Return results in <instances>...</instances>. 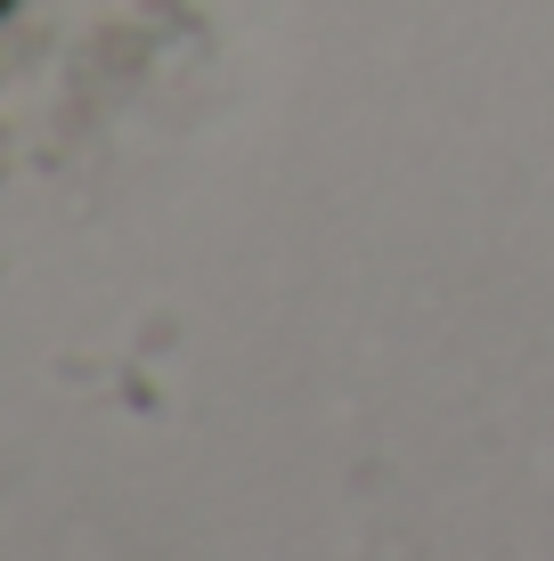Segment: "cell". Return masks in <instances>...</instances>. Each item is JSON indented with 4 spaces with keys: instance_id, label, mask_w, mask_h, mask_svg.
Listing matches in <instances>:
<instances>
[{
    "instance_id": "6da1fadb",
    "label": "cell",
    "mask_w": 554,
    "mask_h": 561,
    "mask_svg": "<svg viewBox=\"0 0 554 561\" xmlns=\"http://www.w3.org/2000/svg\"><path fill=\"white\" fill-rule=\"evenodd\" d=\"M9 9H16V0H0V16H9Z\"/></svg>"
}]
</instances>
